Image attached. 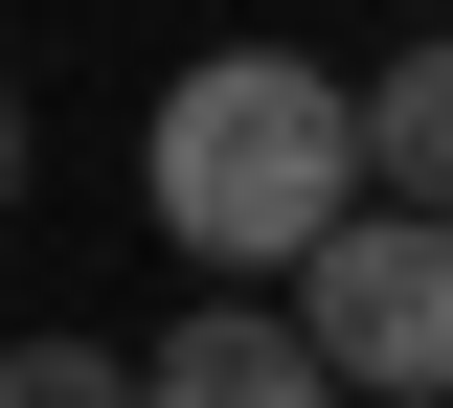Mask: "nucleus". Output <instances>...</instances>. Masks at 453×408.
<instances>
[{"mask_svg": "<svg viewBox=\"0 0 453 408\" xmlns=\"http://www.w3.org/2000/svg\"><path fill=\"white\" fill-rule=\"evenodd\" d=\"M136 204H159L181 273H295V250L363 204V91L295 46H204L159 91V136H136Z\"/></svg>", "mask_w": 453, "mask_h": 408, "instance_id": "f257e3e1", "label": "nucleus"}, {"mask_svg": "<svg viewBox=\"0 0 453 408\" xmlns=\"http://www.w3.org/2000/svg\"><path fill=\"white\" fill-rule=\"evenodd\" d=\"M273 295L318 318V363H340L363 408H453V204H386V181H363Z\"/></svg>", "mask_w": 453, "mask_h": 408, "instance_id": "f03ea898", "label": "nucleus"}, {"mask_svg": "<svg viewBox=\"0 0 453 408\" xmlns=\"http://www.w3.org/2000/svg\"><path fill=\"white\" fill-rule=\"evenodd\" d=\"M136 408H363V386L318 363V318H295L273 273H204V318H159Z\"/></svg>", "mask_w": 453, "mask_h": 408, "instance_id": "7ed1b4c3", "label": "nucleus"}, {"mask_svg": "<svg viewBox=\"0 0 453 408\" xmlns=\"http://www.w3.org/2000/svg\"><path fill=\"white\" fill-rule=\"evenodd\" d=\"M363 181H386V204H453V23L363 68Z\"/></svg>", "mask_w": 453, "mask_h": 408, "instance_id": "20e7f679", "label": "nucleus"}, {"mask_svg": "<svg viewBox=\"0 0 453 408\" xmlns=\"http://www.w3.org/2000/svg\"><path fill=\"white\" fill-rule=\"evenodd\" d=\"M0 408H136V363H91V341H0Z\"/></svg>", "mask_w": 453, "mask_h": 408, "instance_id": "39448f33", "label": "nucleus"}, {"mask_svg": "<svg viewBox=\"0 0 453 408\" xmlns=\"http://www.w3.org/2000/svg\"><path fill=\"white\" fill-rule=\"evenodd\" d=\"M0 204H23V91H0Z\"/></svg>", "mask_w": 453, "mask_h": 408, "instance_id": "423d86ee", "label": "nucleus"}]
</instances>
